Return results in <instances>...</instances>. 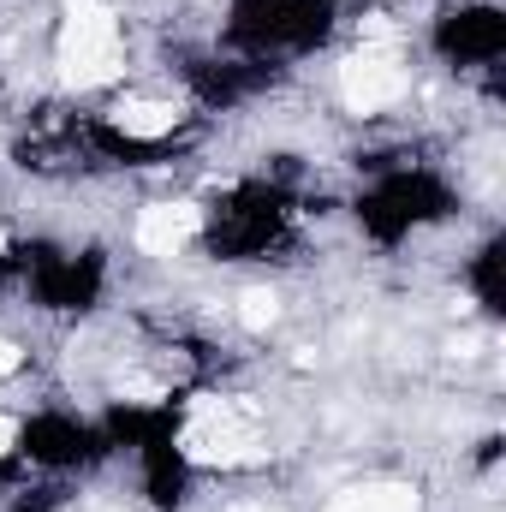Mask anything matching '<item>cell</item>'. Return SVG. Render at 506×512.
<instances>
[{
	"mask_svg": "<svg viewBox=\"0 0 506 512\" xmlns=\"http://www.w3.org/2000/svg\"><path fill=\"white\" fill-rule=\"evenodd\" d=\"M60 66L72 84H102L120 72V24L108 6L84 0L66 12V36H60Z\"/></svg>",
	"mask_w": 506,
	"mask_h": 512,
	"instance_id": "cell-1",
	"label": "cell"
},
{
	"mask_svg": "<svg viewBox=\"0 0 506 512\" xmlns=\"http://www.w3.org/2000/svg\"><path fill=\"white\" fill-rule=\"evenodd\" d=\"M399 90H405V66H399V54H387V48H364V54H352V60L340 66V96H346V108H358V114H376L387 102H399Z\"/></svg>",
	"mask_w": 506,
	"mask_h": 512,
	"instance_id": "cell-2",
	"label": "cell"
},
{
	"mask_svg": "<svg viewBox=\"0 0 506 512\" xmlns=\"http://www.w3.org/2000/svg\"><path fill=\"white\" fill-rule=\"evenodd\" d=\"M191 233H197V209H173V203H155V209H143V221H137V245L149 256H173Z\"/></svg>",
	"mask_w": 506,
	"mask_h": 512,
	"instance_id": "cell-3",
	"label": "cell"
},
{
	"mask_svg": "<svg viewBox=\"0 0 506 512\" xmlns=\"http://www.w3.org/2000/svg\"><path fill=\"white\" fill-rule=\"evenodd\" d=\"M114 126L126 131V137H167V131L179 126V108L155 102V96H131V102L114 108Z\"/></svg>",
	"mask_w": 506,
	"mask_h": 512,
	"instance_id": "cell-4",
	"label": "cell"
},
{
	"mask_svg": "<svg viewBox=\"0 0 506 512\" xmlns=\"http://www.w3.org/2000/svg\"><path fill=\"white\" fill-rule=\"evenodd\" d=\"M358 512H417V495L399 489V483H376V489H352L346 495Z\"/></svg>",
	"mask_w": 506,
	"mask_h": 512,
	"instance_id": "cell-5",
	"label": "cell"
},
{
	"mask_svg": "<svg viewBox=\"0 0 506 512\" xmlns=\"http://www.w3.org/2000/svg\"><path fill=\"white\" fill-rule=\"evenodd\" d=\"M274 316H280L274 292H245V310H239V322H245V328H268Z\"/></svg>",
	"mask_w": 506,
	"mask_h": 512,
	"instance_id": "cell-6",
	"label": "cell"
},
{
	"mask_svg": "<svg viewBox=\"0 0 506 512\" xmlns=\"http://www.w3.org/2000/svg\"><path fill=\"white\" fill-rule=\"evenodd\" d=\"M18 364H24V352H18V346H12V340H0V382H6V376H12V370H18Z\"/></svg>",
	"mask_w": 506,
	"mask_h": 512,
	"instance_id": "cell-7",
	"label": "cell"
},
{
	"mask_svg": "<svg viewBox=\"0 0 506 512\" xmlns=\"http://www.w3.org/2000/svg\"><path fill=\"white\" fill-rule=\"evenodd\" d=\"M12 441H18V417H6V411H0V453H6Z\"/></svg>",
	"mask_w": 506,
	"mask_h": 512,
	"instance_id": "cell-8",
	"label": "cell"
},
{
	"mask_svg": "<svg viewBox=\"0 0 506 512\" xmlns=\"http://www.w3.org/2000/svg\"><path fill=\"white\" fill-rule=\"evenodd\" d=\"M334 512H358V507H352V501H340V507H334Z\"/></svg>",
	"mask_w": 506,
	"mask_h": 512,
	"instance_id": "cell-9",
	"label": "cell"
},
{
	"mask_svg": "<svg viewBox=\"0 0 506 512\" xmlns=\"http://www.w3.org/2000/svg\"><path fill=\"white\" fill-rule=\"evenodd\" d=\"M233 512H268V507H233Z\"/></svg>",
	"mask_w": 506,
	"mask_h": 512,
	"instance_id": "cell-10",
	"label": "cell"
}]
</instances>
